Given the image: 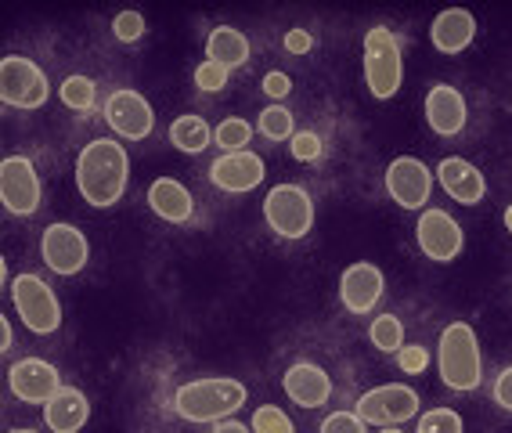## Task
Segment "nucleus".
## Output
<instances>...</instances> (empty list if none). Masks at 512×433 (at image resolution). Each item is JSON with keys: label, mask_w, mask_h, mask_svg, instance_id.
<instances>
[{"label": "nucleus", "mask_w": 512, "mask_h": 433, "mask_svg": "<svg viewBox=\"0 0 512 433\" xmlns=\"http://www.w3.org/2000/svg\"><path fill=\"white\" fill-rule=\"evenodd\" d=\"M130 181V156L116 138H94L76 156V192L94 210H109L123 199Z\"/></svg>", "instance_id": "obj_1"}, {"label": "nucleus", "mask_w": 512, "mask_h": 433, "mask_svg": "<svg viewBox=\"0 0 512 433\" xmlns=\"http://www.w3.org/2000/svg\"><path fill=\"white\" fill-rule=\"evenodd\" d=\"M249 401V390L242 379L231 376H210V379H192L181 383L174 394V412L184 423L202 426V423H224L238 408Z\"/></svg>", "instance_id": "obj_2"}, {"label": "nucleus", "mask_w": 512, "mask_h": 433, "mask_svg": "<svg viewBox=\"0 0 512 433\" xmlns=\"http://www.w3.org/2000/svg\"><path fill=\"white\" fill-rule=\"evenodd\" d=\"M437 372L440 383L451 387L455 394H469L480 387L484 379V354H480V340L469 322H451L440 329L437 340Z\"/></svg>", "instance_id": "obj_3"}, {"label": "nucleus", "mask_w": 512, "mask_h": 433, "mask_svg": "<svg viewBox=\"0 0 512 433\" xmlns=\"http://www.w3.org/2000/svg\"><path fill=\"white\" fill-rule=\"evenodd\" d=\"M404 83V58L390 26H372L365 33V87L375 102H390Z\"/></svg>", "instance_id": "obj_4"}, {"label": "nucleus", "mask_w": 512, "mask_h": 433, "mask_svg": "<svg viewBox=\"0 0 512 433\" xmlns=\"http://www.w3.org/2000/svg\"><path fill=\"white\" fill-rule=\"evenodd\" d=\"M8 296L15 311H19V322L33 336H51V332L62 329V300L40 275H33V271L15 275L8 286Z\"/></svg>", "instance_id": "obj_5"}, {"label": "nucleus", "mask_w": 512, "mask_h": 433, "mask_svg": "<svg viewBox=\"0 0 512 433\" xmlns=\"http://www.w3.org/2000/svg\"><path fill=\"white\" fill-rule=\"evenodd\" d=\"M264 221L278 239H307L314 228V199L296 181H282L264 195Z\"/></svg>", "instance_id": "obj_6"}, {"label": "nucleus", "mask_w": 512, "mask_h": 433, "mask_svg": "<svg viewBox=\"0 0 512 433\" xmlns=\"http://www.w3.org/2000/svg\"><path fill=\"white\" fill-rule=\"evenodd\" d=\"M0 98L8 109H44L47 98H51V80L33 58L4 55L0 58Z\"/></svg>", "instance_id": "obj_7"}, {"label": "nucleus", "mask_w": 512, "mask_h": 433, "mask_svg": "<svg viewBox=\"0 0 512 433\" xmlns=\"http://www.w3.org/2000/svg\"><path fill=\"white\" fill-rule=\"evenodd\" d=\"M354 412L365 419L368 426H401L419 415V390L408 383H383L357 397Z\"/></svg>", "instance_id": "obj_8"}, {"label": "nucleus", "mask_w": 512, "mask_h": 433, "mask_svg": "<svg viewBox=\"0 0 512 433\" xmlns=\"http://www.w3.org/2000/svg\"><path fill=\"white\" fill-rule=\"evenodd\" d=\"M40 257H44V264L55 271V275L73 278L87 268V260H91V242H87V235H83L76 224L55 221L40 231Z\"/></svg>", "instance_id": "obj_9"}, {"label": "nucleus", "mask_w": 512, "mask_h": 433, "mask_svg": "<svg viewBox=\"0 0 512 433\" xmlns=\"http://www.w3.org/2000/svg\"><path fill=\"white\" fill-rule=\"evenodd\" d=\"M44 188L29 156H4L0 163V203L11 217H33L40 210Z\"/></svg>", "instance_id": "obj_10"}, {"label": "nucleus", "mask_w": 512, "mask_h": 433, "mask_svg": "<svg viewBox=\"0 0 512 433\" xmlns=\"http://www.w3.org/2000/svg\"><path fill=\"white\" fill-rule=\"evenodd\" d=\"M415 242H419L426 260H433V264H451V260H458V253L466 249V231H462V224H458L448 210L426 206V210L419 213V221H415Z\"/></svg>", "instance_id": "obj_11"}, {"label": "nucleus", "mask_w": 512, "mask_h": 433, "mask_svg": "<svg viewBox=\"0 0 512 433\" xmlns=\"http://www.w3.org/2000/svg\"><path fill=\"white\" fill-rule=\"evenodd\" d=\"M433 181H437V174L419 156H397L386 166V192L401 210H426L433 195Z\"/></svg>", "instance_id": "obj_12"}, {"label": "nucleus", "mask_w": 512, "mask_h": 433, "mask_svg": "<svg viewBox=\"0 0 512 433\" xmlns=\"http://www.w3.org/2000/svg\"><path fill=\"white\" fill-rule=\"evenodd\" d=\"M105 123L116 130L119 138L127 141H145L156 130V109L141 91L119 87L105 98Z\"/></svg>", "instance_id": "obj_13"}, {"label": "nucleus", "mask_w": 512, "mask_h": 433, "mask_svg": "<svg viewBox=\"0 0 512 433\" xmlns=\"http://www.w3.org/2000/svg\"><path fill=\"white\" fill-rule=\"evenodd\" d=\"M264 177H267V163H264V156H256L253 148H246V152H228V156H217L210 163V185L228 195L253 192V188L264 185Z\"/></svg>", "instance_id": "obj_14"}, {"label": "nucleus", "mask_w": 512, "mask_h": 433, "mask_svg": "<svg viewBox=\"0 0 512 433\" xmlns=\"http://www.w3.org/2000/svg\"><path fill=\"white\" fill-rule=\"evenodd\" d=\"M62 387L65 383L58 369L44 358H22L8 369V390L22 405H47Z\"/></svg>", "instance_id": "obj_15"}, {"label": "nucleus", "mask_w": 512, "mask_h": 433, "mask_svg": "<svg viewBox=\"0 0 512 433\" xmlns=\"http://www.w3.org/2000/svg\"><path fill=\"white\" fill-rule=\"evenodd\" d=\"M383 293L386 275L375 264H368V260H357V264H350L339 275V304L347 307L350 314H357V318L372 314L379 307V300H383Z\"/></svg>", "instance_id": "obj_16"}, {"label": "nucleus", "mask_w": 512, "mask_h": 433, "mask_svg": "<svg viewBox=\"0 0 512 433\" xmlns=\"http://www.w3.org/2000/svg\"><path fill=\"white\" fill-rule=\"evenodd\" d=\"M422 112H426L430 130L440 134V138H458V134L466 130V120H469L466 94L458 91V87H451V83H433L430 91H426Z\"/></svg>", "instance_id": "obj_17"}, {"label": "nucleus", "mask_w": 512, "mask_h": 433, "mask_svg": "<svg viewBox=\"0 0 512 433\" xmlns=\"http://www.w3.org/2000/svg\"><path fill=\"white\" fill-rule=\"evenodd\" d=\"M282 390L293 405L321 408V405H329L332 379H329V372L321 369V365H314V361H293L282 376Z\"/></svg>", "instance_id": "obj_18"}, {"label": "nucleus", "mask_w": 512, "mask_h": 433, "mask_svg": "<svg viewBox=\"0 0 512 433\" xmlns=\"http://www.w3.org/2000/svg\"><path fill=\"white\" fill-rule=\"evenodd\" d=\"M440 181V188L455 199V203L462 206H476V203H484V195H487V177L484 170L476 163H469V159L462 156H448V159H440V166L433 170Z\"/></svg>", "instance_id": "obj_19"}, {"label": "nucleus", "mask_w": 512, "mask_h": 433, "mask_svg": "<svg viewBox=\"0 0 512 433\" xmlns=\"http://www.w3.org/2000/svg\"><path fill=\"white\" fill-rule=\"evenodd\" d=\"M145 199H148V210L166 224H188L195 217L192 192H188L177 177H156V181L148 185Z\"/></svg>", "instance_id": "obj_20"}, {"label": "nucleus", "mask_w": 512, "mask_h": 433, "mask_svg": "<svg viewBox=\"0 0 512 433\" xmlns=\"http://www.w3.org/2000/svg\"><path fill=\"white\" fill-rule=\"evenodd\" d=\"M476 40V19L469 8H444L430 22V44L440 55H462Z\"/></svg>", "instance_id": "obj_21"}, {"label": "nucleus", "mask_w": 512, "mask_h": 433, "mask_svg": "<svg viewBox=\"0 0 512 433\" xmlns=\"http://www.w3.org/2000/svg\"><path fill=\"white\" fill-rule=\"evenodd\" d=\"M91 419V401L80 387H62L44 405V423L51 433H80Z\"/></svg>", "instance_id": "obj_22"}, {"label": "nucleus", "mask_w": 512, "mask_h": 433, "mask_svg": "<svg viewBox=\"0 0 512 433\" xmlns=\"http://www.w3.org/2000/svg\"><path fill=\"white\" fill-rule=\"evenodd\" d=\"M249 55H253V47H249V37L242 29L235 26H217L210 29V37H206V58L224 69H238V65H246Z\"/></svg>", "instance_id": "obj_23"}, {"label": "nucleus", "mask_w": 512, "mask_h": 433, "mask_svg": "<svg viewBox=\"0 0 512 433\" xmlns=\"http://www.w3.org/2000/svg\"><path fill=\"white\" fill-rule=\"evenodd\" d=\"M170 145H174L177 152H184V156H199V152H206V148L213 145V127L202 120V116H195V112L177 116V120L170 123Z\"/></svg>", "instance_id": "obj_24"}, {"label": "nucleus", "mask_w": 512, "mask_h": 433, "mask_svg": "<svg viewBox=\"0 0 512 433\" xmlns=\"http://www.w3.org/2000/svg\"><path fill=\"white\" fill-rule=\"evenodd\" d=\"M368 340H372L375 351L397 354V351L404 347V322L397 318L394 311L375 314L372 322H368Z\"/></svg>", "instance_id": "obj_25"}, {"label": "nucleus", "mask_w": 512, "mask_h": 433, "mask_svg": "<svg viewBox=\"0 0 512 433\" xmlns=\"http://www.w3.org/2000/svg\"><path fill=\"white\" fill-rule=\"evenodd\" d=\"M58 94H62L65 109H76V112H91L94 105H98V83L91 80V76H65L62 87H58Z\"/></svg>", "instance_id": "obj_26"}, {"label": "nucleus", "mask_w": 512, "mask_h": 433, "mask_svg": "<svg viewBox=\"0 0 512 433\" xmlns=\"http://www.w3.org/2000/svg\"><path fill=\"white\" fill-rule=\"evenodd\" d=\"M249 141H253V127H249V120H242V116H228V120H220L217 127H213V145L228 156V152H246Z\"/></svg>", "instance_id": "obj_27"}, {"label": "nucleus", "mask_w": 512, "mask_h": 433, "mask_svg": "<svg viewBox=\"0 0 512 433\" xmlns=\"http://www.w3.org/2000/svg\"><path fill=\"white\" fill-rule=\"evenodd\" d=\"M256 130H260L267 141H293L296 138V120L285 105H267V109L260 112Z\"/></svg>", "instance_id": "obj_28"}, {"label": "nucleus", "mask_w": 512, "mask_h": 433, "mask_svg": "<svg viewBox=\"0 0 512 433\" xmlns=\"http://www.w3.org/2000/svg\"><path fill=\"white\" fill-rule=\"evenodd\" d=\"M415 433H466V423L455 408H430V412L419 415Z\"/></svg>", "instance_id": "obj_29"}, {"label": "nucleus", "mask_w": 512, "mask_h": 433, "mask_svg": "<svg viewBox=\"0 0 512 433\" xmlns=\"http://www.w3.org/2000/svg\"><path fill=\"white\" fill-rule=\"evenodd\" d=\"M249 426H253V433H296L289 412L278 405H260L253 412V419H249Z\"/></svg>", "instance_id": "obj_30"}, {"label": "nucleus", "mask_w": 512, "mask_h": 433, "mask_svg": "<svg viewBox=\"0 0 512 433\" xmlns=\"http://www.w3.org/2000/svg\"><path fill=\"white\" fill-rule=\"evenodd\" d=\"M112 37H116L119 44H138V40L145 37V15L134 8L119 11L116 19H112Z\"/></svg>", "instance_id": "obj_31"}, {"label": "nucleus", "mask_w": 512, "mask_h": 433, "mask_svg": "<svg viewBox=\"0 0 512 433\" xmlns=\"http://www.w3.org/2000/svg\"><path fill=\"white\" fill-rule=\"evenodd\" d=\"M228 76H231V69L210 62V58L195 65V87H199V91H206V94H220V91H224V87H228Z\"/></svg>", "instance_id": "obj_32"}, {"label": "nucleus", "mask_w": 512, "mask_h": 433, "mask_svg": "<svg viewBox=\"0 0 512 433\" xmlns=\"http://www.w3.org/2000/svg\"><path fill=\"white\" fill-rule=\"evenodd\" d=\"M394 358H397V369H401L404 376H422L426 365H430V351H426L422 343H404Z\"/></svg>", "instance_id": "obj_33"}, {"label": "nucleus", "mask_w": 512, "mask_h": 433, "mask_svg": "<svg viewBox=\"0 0 512 433\" xmlns=\"http://www.w3.org/2000/svg\"><path fill=\"white\" fill-rule=\"evenodd\" d=\"M318 433H368V423L357 412H332L321 419Z\"/></svg>", "instance_id": "obj_34"}, {"label": "nucleus", "mask_w": 512, "mask_h": 433, "mask_svg": "<svg viewBox=\"0 0 512 433\" xmlns=\"http://www.w3.org/2000/svg\"><path fill=\"white\" fill-rule=\"evenodd\" d=\"M321 152H325V145H321V134H314V130H296L293 156L300 159V163H314V159H321Z\"/></svg>", "instance_id": "obj_35"}, {"label": "nucleus", "mask_w": 512, "mask_h": 433, "mask_svg": "<svg viewBox=\"0 0 512 433\" xmlns=\"http://www.w3.org/2000/svg\"><path fill=\"white\" fill-rule=\"evenodd\" d=\"M264 94H267V98H275V105H278L282 98H289V94H293V76L271 69V73L264 76Z\"/></svg>", "instance_id": "obj_36"}, {"label": "nucleus", "mask_w": 512, "mask_h": 433, "mask_svg": "<svg viewBox=\"0 0 512 433\" xmlns=\"http://www.w3.org/2000/svg\"><path fill=\"white\" fill-rule=\"evenodd\" d=\"M491 397L502 412H512V365L498 372V379H494V387H491Z\"/></svg>", "instance_id": "obj_37"}, {"label": "nucleus", "mask_w": 512, "mask_h": 433, "mask_svg": "<svg viewBox=\"0 0 512 433\" xmlns=\"http://www.w3.org/2000/svg\"><path fill=\"white\" fill-rule=\"evenodd\" d=\"M311 47H314V37L307 29H289V33H285V51H289V55H307Z\"/></svg>", "instance_id": "obj_38"}, {"label": "nucleus", "mask_w": 512, "mask_h": 433, "mask_svg": "<svg viewBox=\"0 0 512 433\" xmlns=\"http://www.w3.org/2000/svg\"><path fill=\"white\" fill-rule=\"evenodd\" d=\"M15 347V332H11L8 318H0V354H8Z\"/></svg>", "instance_id": "obj_39"}, {"label": "nucleus", "mask_w": 512, "mask_h": 433, "mask_svg": "<svg viewBox=\"0 0 512 433\" xmlns=\"http://www.w3.org/2000/svg\"><path fill=\"white\" fill-rule=\"evenodd\" d=\"M213 433H253V426L238 423V419H224V423L213 426Z\"/></svg>", "instance_id": "obj_40"}, {"label": "nucleus", "mask_w": 512, "mask_h": 433, "mask_svg": "<svg viewBox=\"0 0 512 433\" xmlns=\"http://www.w3.org/2000/svg\"><path fill=\"white\" fill-rule=\"evenodd\" d=\"M502 221H505V231H509V235H512V203H509V206H505V213H502Z\"/></svg>", "instance_id": "obj_41"}, {"label": "nucleus", "mask_w": 512, "mask_h": 433, "mask_svg": "<svg viewBox=\"0 0 512 433\" xmlns=\"http://www.w3.org/2000/svg\"><path fill=\"white\" fill-rule=\"evenodd\" d=\"M379 433H404V430H401V426H383Z\"/></svg>", "instance_id": "obj_42"}, {"label": "nucleus", "mask_w": 512, "mask_h": 433, "mask_svg": "<svg viewBox=\"0 0 512 433\" xmlns=\"http://www.w3.org/2000/svg\"><path fill=\"white\" fill-rule=\"evenodd\" d=\"M8 433H37V430H29V426H15V430H8Z\"/></svg>", "instance_id": "obj_43"}]
</instances>
